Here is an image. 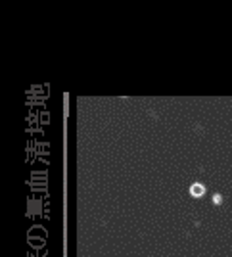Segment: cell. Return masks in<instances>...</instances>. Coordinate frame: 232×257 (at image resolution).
I'll return each instance as SVG.
<instances>
[{
  "mask_svg": "<svg viewBox=\"0 0 232 257\" xmlns=\"http://www.w3.org/2000/svg\"><path fill=\"white\" fill-rule=\"evenodd\" d=\"M207 192V188L201 184V182H194L192 186H190V196L192 198H201V196H205Z\"/></svg>",
  "mask_w": 232,
  "mask_h": 257,
  "instance_id": "cell-1",
  "label": "cell"
},
{
  "mask_svg": "<svg viewBox=\"0 0 232 257\" xmlns=\"http://www.w3.org/2000/svg\"><path fill=\"white\" fill-rule=\"evenodd\" d=\"M221 202H222L221 194H213V205H221Z\"/></svg>",
  "mask_w": 232,
  "mask_h": 257,
  "instance_id": "cell-2",
  "label": "cell"
},
{
  "mask_svg": "<svg viewBox=\"0 0 232 257\" xmlns=\"http://www.w3.org/2000/svg\"><path fill=\"white\" fill-rule=\"evenodd\" d=\"M42 242H44V240H33V238H31L33 246H42Z\"/></svg>",
  "mask_w": 232,
  "mask_h": 257,
  "instance_id": "cell-3",
  "label": "cell"
}]
</instances>
